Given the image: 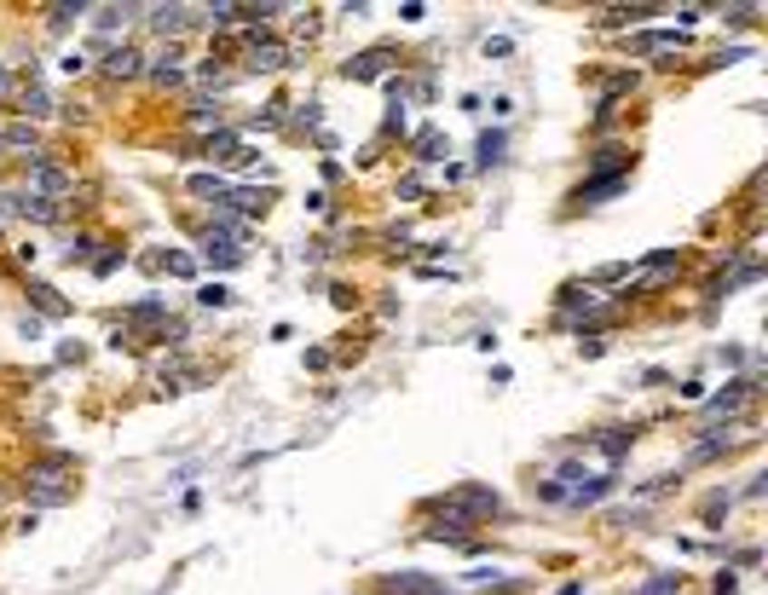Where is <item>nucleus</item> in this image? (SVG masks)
Here are the masks:
<instances>
[{"mask_svg": "<svg viewBox=\"0 0 768 595\" xmlns=\"http://www.w3.org/2000/svg\"><path fill=\"white\" fill-rule=\"evenodd\" d=\"M24 492H29V503H35V509L64 503V497H70V474H64V463H35V468H29V480H24Z\"/></svg>", "mask_w": 768, "mask_h": 595, "instance_id": "obj_1", "label": "nucleus"}, {"mask_svg": "<svg viewBox=\"0 0 768 595\" xmlns=\"http://www.w3.org/2000/svg\"><path fill=\"white\" fill-rule=\"evenodd\" d=\"M70 185H75V180L64 174V168H53V162H29V185H24L29 197H41V202H46V197H64Z\"/></svg>", "mask_w": 768, "mask_h": 595, "instance_id": "obj_2", "label": "nucleus"}, {"mask_svg": "<svg viewBox=\"0 0 768 595\" xmlns=\"http://www.w3.org/2000/svg\"><path fill=\"white\" fill-rule=\"evenodd\" d=\"M751 394H757V376H740L728 394H711V399H705V416H740L745 405H751Z\"/></svg>", "mask_w": 768, "mask_h": 595, "instance_id": "obj_3", "label": "nucleus"}, {"mask_svg": "<svg viewBox=\"0 0 768 595\" xmlns=\"http://www.w3.org/2000/svg\"><path fill=\"white\" fill-rule=\"evenodd\" d=\"M202 18V6H151V24L162 29V35H185Z\"/></svg>", "mask_w": 768, "mask_h": 595, "instance_id": "obj_4", "label": "nucleus"}, {"mask_svg": "<svg viewBox=\"0 0 768 595\" xmlns=\"http://www.w3.org/2000/svg\"><path fill=\"white\" fill-rule=\"evenodd\" d=\"M104 75H116V82L145 75V53H133V46H110V53H104Z\"/></svg>", "mask_w": 768, "mask_h": 595, "instance_id": "obj_5", "label": "nucleus"}, {"mask_svg": "<svg viewBox=\"0 0 768 595\" xmlns=\"http://www.w3.org/2000/svg\"><path fill=\"white\" fill-rule=\"evenodd\" d=\"M0 145L18 151V156H29V162H41V133L29 128V122H12V128H0Z\"/></svg>", "mask_w": 768, "mask_h": 595, "instance_id": "obj_6", "label": "nucleus"}, {"mask_svg": "<svg viewBox=\"0 0 768 595\" xmlns=\"http://www.w3.org/2000/svg\"><path fill=\"white\" fill-rule=\"evenodd\" d=\"M202 156H209V162H243L248 151H243V139H238V133H226V128H219V133L202 139Z\"/></svg>", "mask_w": 768, "mask_h": 595, "instance_id": "obj_7", "label": "nucleus"}, {"mask_svg": "<svg viewBox=\"0 0 768 595\" xmlns=\"http://www.w3.org/2000/svg\"><path fill=\"white\" fill-rule=\"evenodd\" d=\"M289 58H284V46H277L272 35H255L248 41V70H284Z\"/></svg>", "mask_w": 768, "mask_h": 595, "instance_id": "obj_8", "label": "nucleus"}, {"mask_svg": "<svg viewBox=\"0 0 768 595\" xmlns=\"http://www.w3.org/2000/svg\"><path fill=\"white\" fill-rule=\"evenodd\" d=\"M387 64H394V53H387V46H370L365 58H353V64H347V75H353V82H370V75H382Z\"/></svg>", "mask_w": 768, "mask_h": 595, "instance_id": "obj_9", "label": "nucleus"}, {"mask_svg": "<svg viewBox=\"0 0 768 595\" xmlns=\"http://www.w3.org/2000/svg\"><path fill=\"white\" fill-rule=\"evenodd\" d=\"M6 209L29 214V220H58V202H41V197H29V191H12V197H6Z\"/></svg>", "mask_w": 768, "mask_h": 595, "instance_id": "obj_10", "label": "nucleus"}, {"mask_svg": "<svg viewBox=\"0 0 768 595\" xmlns=\"http://www.w3.org/2000/svg\"><path fill=\"white\" fill-rule=\"evenodd\" d=\"M630 440H636V428H607V434H595V440H589V445H595V451H601V457H613V463H618V457H624V451H630Z\"/></svg>", "mask_w": 768, "mask_h": 595, "instance_id": "obj_11", "label": "nucleus"}, {"mask_svg": "<svg viewBox=\"0 0 768 595\" xmlns=\"http://www.w3.org/2000/svg\"><path fill=\"white\" fill-rule=\"evenodd\" d=\"M613 191H624V174H601V180L578 185V202H607Z\"/></svg>", "mask_w": 768, "mask_h": 595, "instance_id": "obj_12", "label": "nucleus"}, {"mask_svg": "<svg viewBox=\"0 0 768 595\" xmlns=\"http://www.w3.org/2000/svg\"><path fill=\"white\" fill-rule=\"evenodd\" d=\"M202 255H209V266H219V272H231V266L243 260V249H231V243H219V238H202Z\"/></svg>", "mask_w": 768, "mask_h": 595, "instance_id": "obj_13", "label": "nucleus"}, {"mask_svg": "<svg viewBox=\"0 0 768 595\" xmlns=\"http://www.w3.org/2000/svg\"><path fill=\"white\" fill-rule=\"evenodd\" d=\"M445 151H451V139H445V133H433V128H422V133H416V156H422V162H439Z\"/></svg>", "mask_w": 768, "mask_h": 595, "instance_id": "obj_14", "label": "nucleus"}, {"mask_svg": "<svg viewBox=\"0 0 768 595\" xmlns=\"http://www.w3.org/2000/svg\"><path fill=\"white\" fill-rule=\"evenodd\" d=\"M92 12H99V18H92V24H99L104 35H110V29H122V24H128L139 6H92Z\"/></svg>", "mask_w": 768, "mask_h": 595, "instance_id": "obj_15", "label": "nucleus"}, {"mask_svg": "<svg viewBox=\"0 0 768 595\" xmlns=\"http://www.w3.org/2000/svg\"><path fill=\"white\" fill-rule=\"evenodd\" d=\"M491 162H503V133L485 128V133H480V168H491Z\"/></svg>", "mask_w": 768, "mask_h": 595, "instance_id": "obj_16", "label": "nucleus"}, {"mask_svg": "<svg viewBox=\"0 0 768 595\" xmlns=\"http://www.w3.org/2000/svg\"><path fill=\"white\" fill-rule=\"evenodd\" d=\"M18 111H24V116H46V111H53V99H46V87H29L24 99H18Z\"/></svg>", "mask_w": 768, "mask_h": 595, "instance_id": "obj_17", "label": "nucleus"}, {"mask_svg": "<svg viewBox=\"0 0 768 595\" xmlns=\"http://www.w3.org/2000/svg\"><path fill=\"white\" fill-rule=\"evenodd\" d=\"M53 12V29H70L75 18H82V12H92V6H46Z\"/></svg>", "mask_w": 768, "mask_h": 595, "instance_id": "obj_18", "label": "nucleus"}, {"mask_svg": "<svg viewBox=\"0 0 768 595\" xmlns=\"http://www.w3.org/2000/svg\"><path fill=\"white\" fill-rule=\"evenodd\" d=\"M197 301H202V307H226L231 289H226V284H209V289H197Z\"/></svg>", "mask_w": 768, "mask_h": 595, "instance_id": "obj_19", "label": "nucleus"}, {"mask_svg": "<svg viewBox=\"0 0 768 595\" xmlns=\"http://www.w3.org/2000/svg\"><path fill=\"white\" fill-rule=\"evenodd\" d=\"M670 590H676V572H658L653 584H641L636 595H670Z\"/></svg>", "mask_w": 768, "mask_h": 595, "instance_id": "obj_20", "label": "nucleus"}, {"mask_svg": "<svg viewBox=\"0 0 768 595\" xmlns=\"http://www.w3.org/2000/svg\"><path fill=\"white\" fill-rule=\"evenodd\" d=\"M399 18H404V24H422V18H428V6H422V0H404Z\"/></svg>", "mask_w": 768, "mask_h": 595, "instance_id": "obj_21", "label": "nucleus"}, {"mask_svg": "<svg viewBox=\"0 0 768 595\" xmlns=\"http://www.w3.org/2000/svg\"><path fill=\"white\" fill-rule=\"evenodd\" d=\"M29 289H35V295H41V307H46V312H64V301H58V295H53V289H46V284H29Z\"/></svg>", "mask_w": 768, "mask_h": 595, "instance_id": "obj_22", "label": "nucleus"}, {"mask_svg": "<svg viewBox=\"0 0 768 595\" xmlns=\"http://www.w3.org/2000/svg\"><path fill=\"white\" fill-rule=\"evenodd\" d=\"M92 266H99V272H116V266H122V249H104V255L92 260Z\"/></svg>", "mask_w": 768, "mask_h": 595, "instance_id": "obj_23", "label": "nucleus"}, {"mask_svg": "<svg viewBox=\"0 0 768 595\" xmlns=\"http://www.w3.org/2000/svg\"><path fill=\"white\" fill-rule=\"evenodd\" d=\"M0 93H6V70H0Z\"/></svg>", "mask_w": 768, "mask_h": 595, "instance_id": "obj_24", "label": "nucleus"}]
</instances>
